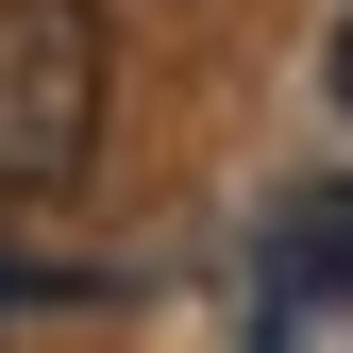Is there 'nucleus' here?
<instances>
[{"mask_svg": "<svg viewBox=\"0 0 353 353\" xmlns=\"http://www.w3.org/2000/svg\"><path fill=\"white\" fill-rule=\"evenodd\" d=\"M252 353H286V320H252Z\"/></svg>", "mask_w": 353, "mask_h": 353, "instance_id": "nucleus-4", "label": "nucleus"}, {"mask_svg": "<svg viewBox=\"0 0 353 353\" xmlns=\"http://www.w3.org/2000/svg\"><path fill=\"white\" fill-rule=\"evenodd\" d=\"M336 118H353V34H336Z\"/></svg>", "mask_w": 353, "mask_h": 353, "instance_id": "nucleus-3", "label": "nucleus"}, {"mask_svg": "<svg viewBox=\"0 0 353 353\" xmlns=\"http://www.w3.org/2000/svg\"><path fill=\"white\" fill-rule=\"evenodd\" d=\"M303 303H353V168L270 202V320H303Z\"/></svg>", "mask_w": 353, "mask_h": 353, "instance_id": "nucleus-2", "label": "nucleus"}, {"mask_svg": "<svg viewBox=\"0 0 353 353\" xmlns=\"http://www.w3.org/2000/svg\"><path fill=\"white\" fill-rule=\"evenodd\" d=\"M101 0H0V202H68L101 168Z\"/></svg>", "mask_w": 353, "mask_h": 353, "instance_id": "nucleus-1", "label": "nucleus"}]
</instances>
